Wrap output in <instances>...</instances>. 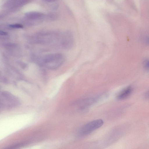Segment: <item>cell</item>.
<instances>
[{
  "label": "cell",
  "instance_id": "52a82bcc",
  "mask_svg": "<svg viewBox=\"0 0 149 149\" xmlns=\"http://www.w3.org/2000/svg\"><path fill=\"white\" fill-rule=\"evenodd\" d=\"M0 34L1 36H6L7 35V33L6 32L1 31H0Z\"/></svg>",
  "mask_w": 149,
  "mask_h": 149
},
{
  "label": "cell",
  "instance_id": "6da1fadb",
  "mask_svg": "<svg viewBox=\"0 0 149 149\" xmlns=\"http://www.w3.org/2000/svg\"><path fill=\"white\" fill-rule=\"evenodd\" d=\"M20 102L17 97L9 92L3 91L1 93V110L10 109L16 108L20 105Z\"/></svg>",
  "mask_w": 149,
  "mask_h": 149
},
{
  "label": "cell",
  "instance_id": "7a4b0ae2",
  "mask_svg": "<svg viewBox=\"0 0 149 149\" xmlns=\"http://www.w3.org/2000/svg\"><path fill=\"white\" fill-rule=\"evenodd\" d=\"M65 58L61 54H51L47 56L44 63L49 68L56 69L61 66L64 61Z\"/></svg>",
  "mask_w": 149,
  "mask_h": 149
},
{
  "label": "cell",
  "instance_id": "ba28073f",
  "mask_svg": "<svg viewBox=\"0 0 149 149\" xmlns=\"http://www.w3.org/2000/svg\"><path fill=\"white\" fill-rule=\"evenodd\" d=\"M46 1H54V0H45Z\"/></svg>",
  "mask_w": 149,
  "mask_h": 149
},
{
  "label": "cell",
  "instance_id": "3957f363",
  "mask_svg": "<svg viewBox=\"0 0 149 149\" xmlns=\"http://www.w3.org/2000/svg\"><path fill=\"white\" fill-rule=\"evenodd\" d=\"M103 123V120L100 119L91 121L81 128L79 131V134L81 136L87 135L101 127Z\"/></svg>",
  "mask_w": 149,
  "mask_h": 149
},
{
  "label": "cell",
  "instance_id": "5b68a950",
  "mask_svg": "<svg viewBox=\"0 0 149 149\" xmlns=\"http://www.w3.org/2000/svg\"><path fill=\"white\" fill-rule=\"evenodd\" d=\"M9 26L10 27L15 28H21L23 27L22 25L19 24H11Z\"/></svg>",
  "mask_w": 149,
  "mask_h": 149
},
{
  "label": "cell",
  "instance_id": "277c9868",
  "mask_svg": "<svg viewBox=\"0 0 149 149\" xmlns=\"http://www.w3.org/2000/svg\"><path fill=\"white\" fill-rule=\"evenodd\" d=\"M132 91V88L130 86L122 90L118 95L117 98L119 100H123L128 97Z\"/></svg>",
  "mask_w": 149,
  "mask_h": 149
},
{
  "label": "cell",
  "instance_id": "8992f818",
  "mask_svg": "<svg viewBox=\"0 0 149 149\" xmlns=\"http://www.w3.org/2000/svg\"><path fill=\"white\" fill-rule=\"evenodd\" d=\"M145 69L149 70V60H146L143 63Z\"/></svg>",
  "mask_w": 149,
  "mask_h": 149
},
{
  "label": "cell",
  "instance_id": "9c48e42d",
  "mask_svg": "<svg viewBox=\"0 0 149 149\" xmlns=\"http://www.w3.org/2000/svg\"><path fill=\"white\" fill-rule=\"evenodd\" d=\"M147 42L148 43H149V38H148L147 40Z\"/></svg>",
  "mask_w": 149,
  "mask_h": 149
}]
</instances>
